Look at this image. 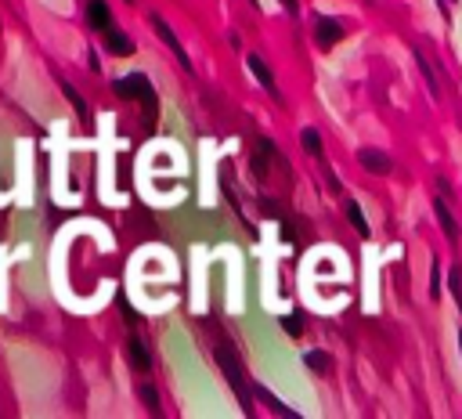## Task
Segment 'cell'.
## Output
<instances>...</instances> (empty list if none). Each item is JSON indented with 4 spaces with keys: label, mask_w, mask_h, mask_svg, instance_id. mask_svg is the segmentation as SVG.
I'll list each match as a JSON object with an SVG mask.
<instances>
[{
    "label": "cell",
    "mask_w": 462,
    "mask_h": 419,
    "mask_svg": "<svg viewBox=\"0 0 462 419\" xmlns=\"http://www.w3.org/2000/svg\"><path fill=\"white\" fill-rule=\"evenodd\" d=\"M250 69H253V76H257V83L264 87V91L279 98V87H274V76H271V69H267V62H264L260 54H250Z\"/></svg>",
    "instance_id": "ba28073f"
},
{
    "label": "cell",
    "mask_w": 462,
    "mask_h": 419,
    "mask_svg": "<svg viewBox=\"0 0 462 419\" xmlns=\"http://www.w3.org/2000/svg\"><path fill=\"white\" fill-rule=\"evenodd\" d=\"M358 159H361V166H365L368 174H379V177L394 170V159H390L387 152H379V148H361Z\"/></svg>",
    "instance_id": "5b68a950"
},
{
    "label": "cell",
    "mask_w": 462,
    "mask_h": 419,
    "mask_svg": "<svg viewBox=\"0 0 462 419\" xmlns=\"http://www.w3.org/2000/svg\"><path fill=\"white\" fill-rule=\"evenodd\" d=\"M458 351H462V329H458Z\"/></svg>",
    "instance_id": "603a6c76"
},
{
    "label": "cell",
    "mask_w": 462,
    "mask_h": 419,
    "mask_svg": "<svg viewBox=\"0 0 462 419\" xmlns=\"http://www.w3.org/2000/svg\"><path fill=\"white\" fill-rule=\"evenodd\" d=\"M141 401H145L152 412H159V398H156V391H152V387H141Z\"/></svg>",
    "instance_id": "44dd1931"
},
{
    "label": "cell",
    "mask_w": 462,
    "mask_h": 419,
    "mask_svg": "<svg viewBox=\"0 0 462 419\" xmlns=\"http://www.w3.org/2000/svg\"><path fill=\"white\" fill-rule=\"evenodd\" d=\"M87 22L95 29H109V4H105V0H90V4H87Z\"/></svg>",
    "instance_id": "8fae6325"
},
{
    "label": "cell",
    "mask_w": 462,
    "mask_h": 419,
    "mask_svg": "<svg viewBox=\"0 0 462 419\" xmlns=\"http://www.w3.org/2000/svg\"><path fill=\"white\" fill-rule=\"evenodd\" d=\"M315 40H318L322 47L340 44V40H344V25L336 22V18H329V15H322V18L315 22Z\"/></svg>",
    "instance_id": "277c9868"
},
{
    "label": "cell",
    "mask_w": 462,
    "mask_h": 419,
    "mask_svg": "<svg viewBox=\"0 0 462 419\" xmlns=\"http://www.w3.org/2000/svg\"><path fill=\"white\" fill-rule=\"evenodd\" d=\"M112 91L119 95V98H141V102H156V91H152V83H148V76L145 73H130V76H123V80H116L112 83Z\"/></svg>",
    "instance_id": "7a4b0ae2"
},
{
    "label": "cell",
    "mask_w": 462,
    "mask_h": 419,
    "mask_svg": "<svg viewBox=\"0 0 462 419\" xmlns=\"http://www.w3.org/2000/svg\"><path fill=\"white\" fill-rule=\"evenodd\" d=\"M148 22H152V29H156V33L163 37V44H166V47L174 51V58H177V62H181L184 69H192V58H188V54H184V47H181V40L174 37V29H170V25L163 22V15H148Z\"/></svg>",
    "instance_id": "3957f363"
},
{
    "label": "cell",
    "mask_w": 462,
    "mask_h": 419,
    "mask_svg": "<svg viewBox=\"0 0 462 419\" xmlns=\"http://www.w3.org/2000/svg\"><path fill=\"white\" fill-rule=\"evenodd\" d=\"M434 214H437L441 231L448 235V243H458V221L451 217V210H448V202H444V199H437V202H434Z\"/></svg>",
    "instance_id": "52a82bcc"
},
{
    "label": "cell",
    "mask_w": 462,
    "mask_h": 419,
    "mask_svg": "<svg viewBox=\"0 0 462 419\" xmlns=\"http://www.w3.org/2000/svg\"><path fill=\"white\" fill-rule=\"evenodd\" d=\"M282 329H286L289 336H303V318H300V315H286V318H282Z\"/></svg>",
    "instance_id": "d6986e66"
},
{
    "label": "cell",
    "mask_w": 462,
    "mask_h": 419,
    "mask_svg": "<svg viewBox=\"0 0 462 419\" xmlns=\"http://www.w3.org/2000/svg\"><path fill=\"white\" fill-rule=\"evenodd\" d=\"M61 91H66V98L73 102V109H76V116H80V119H87V102L80 98V91H76V87H73V83H61Z\"/></svg>",
    "instance_id": "ac0fdd59"
},
{
    "label": "cell",
    "mask_w": 462,
    "mask_h": 419,
    "mask_svg": "<svg viewBox=\"0 0 462 419\" xmlns=\"http://www.w3.org/2000/svg\"><path fill=\"white\" fill-rule=\"evenodd\" d=\"M282 4H286V8H289V11L296 15V0H282Z\"/></svg>",
    "instance_id": "7402d4cb"
},
{
    "label": "cell",
    "mask_w": 462,
    "mask_h": 419,
    "mask_svg": "<svg viewBox=\"0 0 462 419\" xmlns=\"http://www.w3.org/2000/svg\"><path fill=\"white\" fill-rule=\"evenodd\" d=\"M300 141H303V148H307L311 156H322V138H318V130H315V127H307V130L300 134Z\"/></svg>",
    "instance_id": "e0dca14e"
},
{
    "label": "cell",
    "mask_w": 462,
    "mask_h": 419,
    "mask_svg": "<svg viewBox=\"0 0 462 419\" xmlns=\"http://www.w3.org/2000/svg\"><path fill=\"white\" fill-rule=\"evenodd\" d=\"M130 365H134V369H148V365H152L148 347H145L141 340H130Z\"/></svg>",
    "instance_id": "9a60e30c"
},
{
    "label": "cell",
    "mask_w": 462,
    "mask_h": 419,
    "mask_svg": "<svg viewBox=\"0 0 462 419\" xmlns=\"http://www.w3.org/2000/svg\"><path fill=\"white\" fill-rule=\"evenodd\" d=\"M347 217H351V224H354V231H358L361 238L372 235V231H368V221H365V214H361V206H358V202H347Z\"/></svg>",
    "instance_id": "5bb4252c"
},
{
    "label": "cell",
    "mask_w": 462,
    "mask_h": 419,
    "mask_svg": "<svg viewBox=\"0 0 462 419\" xmlns=\"http://www.w3.org/2000/svg\"><path fill=\"white\" fill-rule=\"evenodd\" d=\"M217 362H221V372H224V376H228V383H231V391L238 394L242 408L250 412L253 405H250V394H245V379H242V369H238V358H235V351H228V347H217Z\"/></svg>",
    "instance_id": "6da1fadb"
},
{
    "label": "cell",
    "mask_w": 462,
    "mask_h": 419,
    "mask_svg": "<svg viewBox=\"0 0 462 419\" xmlns=\"http://www.w3.org/2000/svg\"><path fill=\"white\" fill-rule=\"evenodd\" d=\"M127 4H134V0H127Z\"/></svg>",
    "instance_id": "cb8c5ba5"
},
{
    "label": "cell",
    "mask_w": 462,
    "mask_h": 419,
    "mask_svg": "<svg viewBox=\"0 0 462 419\" xmlns=\"http://www.w3.org/2000/svg\"><path fill=\"white\" fill-rule=\"evenodd\" d=\"M448 289H451L455 308L462 311V267H458V264H451V272H448Z\"/></svg>",
    "instance_id": "4fadbf2b"
},
{
    "label": "cell",
    "mask_w": 462,
    "mask_h": 419,
    "mask_svg": "<svg viewBox=\"0 0 462 419\" xmlns=\"http://www.w3.org/2000/svg\"><path fill=\"white\" fill-rule=\"evenodd\" d=\"M430 272H434V275H430V296L437 300V296H441V260H434V267H430Z\"/></svg>",
    "instance_id": "ffe728a7"
},
{
    "label": "cell",
    "mask_w": 462,
    "mask_h": 419,
    "mask_svg": "<svg viewBox=\"0 0 462 419\" xmlns=\"http://www.w3.org/2000/svg\"><path fill=\"white\" fill-rule=\"evenodd\" d=\"M105 47H109V54H119V58L134 54V44H130V37L116 33V29H109V37H105Z\"/></svg>",
    "instance_id": "30bf717a"
},
{
    "label": "cell",
    "mask_w": 462,
    "mask_h": 419,
    "mask_svg": "<svg viewBox=\"0 0 462 419\" xmlns=\"http://www.w3.org/2000/svg\"><path fill=\"white\" fill-rule=\"evenodd\" d=\"M253 391H257V398H260V401H264V405H267V408H271V412H282V415H289V419H293V415H296V412H293V408H289V405H282V401H279V398H274V394H271V391H267V387H253Z\"/></svg>",
    "instance_id": "7c38bea8"
},
{
    "label": "cell",
    "mask_w": 462,
    "mask_h": 419,
    "mask_svg": "<svg viewBox=\"0 0 462 419\" xmlns=\"http://www.w3.org/2000/svg\"><path fill=\"white\" fill-rule=\"evenodd\" d=\"M303 362H307V369H311V372H329V354L325 351H307Z\"/></svg>",
    "instance_id": "2e32d148"
},
{
    "label": "cell",
    "mask_w": 462,
    "mask_h": 419,
    "mask_svg": "<svg viewBox=\"0 0 462 419\" xmlns=\"http://www.w3.org/2000/svg\"><path fill=\"white\" fill-rule=\"evenodd\" d=\"M415 62H419V69H423V76H426V83H430V95L441 98V95H444V87H441V69L430 62L423 47H415Z\"/></svg>",
    "instance_id": "8992f818"
},
{
    "label": "cell",
    "mask_w": 462,
    "mask_h": 419,
    "mask_svg": "<svg viewBox=\"0 0 462 419\" xmlns=\"http://www.w3.org/2000/svg\"><path fill=\"white\" fill-rule=\"evenodd\" d=\"M271 159H274V145H271L267 138H260L257 148H253V174H257V177H267Z\"/></svg>",
    "instance_id": "9c48e42d"
}]
</instances>
